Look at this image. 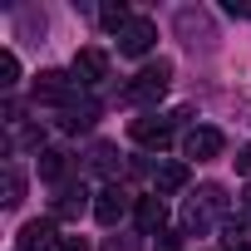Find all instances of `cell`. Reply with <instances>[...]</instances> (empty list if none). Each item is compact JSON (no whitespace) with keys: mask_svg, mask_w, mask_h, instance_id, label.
<instances>
[{"mask_svg":"<svg viewBox=\"0 0 251 251\" xmlns=\"http://www.w3.org/2000/svg\"><path fill=\"white\" fill-rule=\"evenodd\" d=\"M168 79H173V64L158 59V64H148V69L133 74V84L123 89V99H128V103H158V99L168 94Z\"/></svg>","mask_w":251,"mask_h":251,"instance_id":"6da1fadb","label":"cell"},{"mask_svg":"<svg viewBox=\"0 0 251 251\" xmlns=\"http://www.w3.org/2000/svg\"><path fill=\"white\" fill-rule=\"evenodd\" d=\"M128 133H133V143H138V148L163 153V148L173 143V118H163V113H143V118H133V123H128Z\"/></svg>","mask_w":251,"mask_h":251,"instance_id":"7a4b0ae2","label":"cell"},{"mask_svg":"<svg viewBox=\"0 0 251 251\" xmlns=\"http://www.w3.org/2000/svg\"><path fill=\"white\" fill-rule=\"evenodd\" d=\"M222 207H226L222 187H202V197H192V202L182 207V226H187V231H207V226H212V212H222Z\"/></svg>","mask_w":251,"mask_h":251,"instance_id":"3957f363","label":"cell"},{"mask_svg":"<svg viewBox=\"0 0 251 251\" xmlns=\"http://www.w3.org/2000/svg\"><path fill=\"white\" fill-rule=\"evenodd\" d=\"M133 207H138V202H128V192H123L118 182H113V187H103V192L94 197V217H99V226H118Z\"/></svg>","mask_w":251,"mask_h":251,"instance_id":"277c9868","label":"cell"},{"mask_svg":"<svg viewBox=\"0 0 251 251\" xmlns=\"http://www.w3.org/2000/svg\"><path fill=\"white\" fill-rule=\"evenodd\" d=\"M74 84H79V79H69V74H59V69H45V74L35 79V103H69V99H74Z\"/></svg>","mask_w":251,"mask_h":251,"instance_id":"5b68a950","label":"cell"},{"mask_svg":"<svg viewBox=\"0 0 251 251\" xmlns=\"http://www.w3.org/2000/svg\"><path fill=\"white\" fill-rule=\"evenodd\" d=\"M64 236H54V217H35L20 226V251H59Z\"/></svg>","mask_w":251,"mask_h":251,"instance_id":"8992f818","label":"cell"},{"mask_svg":"<svg viewBox=\"0 0 251 251\" xmlns=\"http://www.w3.org/2000/svg\"><path fill=\"white\" fill-rule=\"evenodd\" d=\"M158 45V25L153 20H133L128 30L118 35V54H128V59H138V54H148Z\"/></svg>","mask_w":251,"mask_h":251,"instance_id":"52a82bcc","label":"cell"},{"mask_svg":"<svg viewBox=\"0 0 251 251\" xmlns=\"http://www.w3.org/2000/svg\"><path fill=\"white\" fill-rule=\"evenodd\" d=\"M187 177H192V168H187V163H177V158L158 163V168H153V197H173V192H182V187H187Z\"/></svg>","mask_w":251,"mask_h":251,"instance_id":"ba28073f","label":"cell"},{"mask_svg":"<svg viewBox=\"0 0 251 251\" xmlns=\"http://www.w3.org/2000/svg\"><path fill=\"white\" fill-rule=\"evenodd\" d=\"M133 222H138V231H143V236H163L168 202H163V197H138V207H133Z\"/></svg>","mask_w":251,"mask_h":251,"instance_id":"9c48e42d","label":"cell"},{"mask_svg":"<svg viewBox=\"0 0 251 251\" xmlns=\"http://www.w3.org/2000/svg\"><path fill=\"white\" fill-rule=\"evenodd\" d=\"M103 74H108V54H103V50L89 45V50L74 54V79H79V84H99Z\"/></svg>","mask_w":251,"mask_h":251,"instance_id":"30bf717a","label":"cell"},{"mask_svg":"<svg viewBox=\"0 0 251 251\" xmlns=\"http://www.w3.org/2000/svg\"><path fill=\"white\" fill-rule=\"evenodd\" d=\"M182 153L197 158V163H207V158L222 153V133H217V128H192V133L182 138Z\"/></svg>","mask_w":251,"mask_h":251,"instance_id":"8fae6325","label":"cell"},{"mask_svg":"<svg viewBox=\"0 0 251 251\" xmlns=\"http://www.w3.org/2000/svg\"><path fill=\"white\" fill-rule=\"evenodd\" d=\"M99 25H103L108 35H123V30L133 25V15H128V5H123V0H118V5H113V0H108V5L99 10Z\"/></svg>","mask_w":251,"mask_h":251,"instance_id":"7c38bea8","label":"cell"},{"mask_svg":"<svg viewBox=\"0 0 251 251\" xmlns=\"http://www.w3.org/2000/svg\"><path fill=\"white\" fill-rule=\"evenodd\" d=\"M84 197H89L84 187H64V192L54 197V217H59V222H69V217H79V212H84Z\"/></svg>","mask_w":251,"mask_h":251,"instance_id":"4fadbf2b","label":"cell"},{"mask_svg":"<svg viewBox=\"0 0 251 251\" xmlns=\"http://www.w3.org/2000/svg\"><path fill=\"white\" fill-rule=\"evenodd\" d=\"M222 246H226V251H251V226L236 222V217L222 222Z\"/></svg>","mask_w":251,"mask_h":251,"instance_id":"5bb4252c","label":"cell"},{"mask_svg":"<svg viewBox=\"0 0 251 251\" xmlns=\"http://www.w3.org/2000/svg\"><path fill=\"white\" fill-rule=\"evenodd\" d=\"M64 173H69V158H64L59 148H45V153H40V177H45V182H59Z\"/></svg>","mask_w":251,"mask_h":251,"instance_id":"9a60e30c","label":"cell"},{"mask_svg":"<svg viewBox=\"0 0 251 251\" xmlns=\"http://www.w3.org/2000/svg\"><path fill=\"white\" fill-rule=\"evenodd\" d=\"M94 118H99V108H94V103H79V108L64 113V128H69V133H84V128H94Z\"/></svg>","mask_w":251,"mask_h":251,"instance_id":"2e32d148","label":"cell"},{"mask_svg":"<svg viewBox=\"0 0 251 251\" xmlns=\"http://www.w3.org/2000/svg\"><path fill=\"white\" fill-rule=\"evenodd\" d=\"M20 84V59L10 50H0V89H15Z\"/></svg>","mask_w":251,"mask_h":251,"instance_id":"e0dca14e","label":"cell"},{"mask_svg":"<svg viewBox=\"0 0 251 251\" xmlns=\"http://www.w3.org/2000/svg\"><path fill=\"white\" fill-rule=\"evenodd\" d=\"M20 197H25V177L15 168H5V207H20Z\"/></svg>","mask_w":251,"mask_h":251,"instance_id":"ac0fdd59","label":"cell"},{"mask_svg":"<svg viewBox=\"0 0 251 251\" xmlns=\"http://www.w3.org/2000/svg\"><path fill=\"white\" fill-rule=\"evenodd\" d=\"M94 168H99V173H113V168H118V148H113V143H99V148H94Z\"/></svg>","mask_w":251,"mask_h":251,"instance_id":"d6986e66","label":"cell"},{"mask_svg":"<svg viewBox=\"0 0 251 251\" xmlns=\"http://www.w3.org/2000/svg\"><path fill=\"white\" fill-rule=\"evenodd\" d=\"M226 15H236V20H251V0H226Z\"/></svg>","mask_w":251,"mask_h":251,"instance_id":"ffe728a7","label":"cell"},{"mask_svg":"<svg viewBox=\"0 0 251 251\" xmlns=\"http://www.w3.org/2000/svg\"><path fill=\"white\" fill-rule=\"evenodd\" d=\"M236 173H246V177H251V143L236 153Z\"/></svg>","mask_w":251,"mask_h":251,"instance_id":"44dd1931","label":"cell"},{"mask_svg":"<svg viewBox=\"0 0 251 251\" xmlns=\"http://www.w3.org/2000/svg\"><path fill=\"white\" fill-rule=\"evenodd\" d=\"M59 251H89V241H84V236H64V241H59Z\"/></svg>","mask_w":251,"mask_h":251,"instance_id":"7402d4cb","label":"cell"},{"mask_svg":"<svg viewBox=\"0 0 251 251\" xmlns=\"http://www.w3.org/2000/svg\"><path fill=\"white\" fill-rule=\"evenodd\" d=\"M103 251H123V246H118V241H108V246H103Z\"/></svg>","mask_w":251,"mask_h":251,"instance_id":"603a6c76","label":"cell"},{"mask_svg":"<svg viewBox=\"0 0 251 251\" xmlns=\"http://www.w3.org/2000/svg\"><path fill=\"white\" fill-rule=\"evenodd\" d=\"M246 212H251V187H246Z\"/></svg>","mask_w":251,"mask_h":251,"instance_id":"cb8c5ba5","label":"cell"}]
</instances>
